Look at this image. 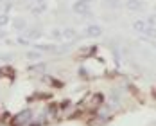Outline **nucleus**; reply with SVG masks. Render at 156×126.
<instances>
[{"label":"nucleus","instance_id":"1","mask_svg":"<svg viewBox=\"0 0 156 126\" xmlns=\"http://www.w3.org/2000/svg\"><path fill=\"white\" fill-rule=\"evenodd\" d=\"M31 115H32L31 110H23V112H20L15 119H13V123H15L16 126L23 124V123H29V121H31Z\"/></svg>","mask_w":156,"mask_h":126},{"label":"nucleus","instance_id":"2","mask_svg":"<svg viewBox=\"0 0 156 126\" xmlns=\"http://www.w3.org/2000/svg\"><path fill=\"white\" fill-rule=\"evenodd\" d=\"M74 11L76 13H81V15H92L90 13V9H88V2H84V0H79V2H76L74 4Z\"/></svg>","mask_w":156,"mask_h":126},{"label":"nucleus","instance_id":"3","mask_svg":"<svg viewBox=\"0 0 156 126\" xmlns=\"http://www.w3.org/2000/svg\"><path fill=\"white\" fill-rule=\"evenodd\" d=\"M127 9H131V11L142 9V0H127Z\"/></svg>","mask_w":156,"mask_h":126},{"label":"nucleus","instance_id":"4","mask_svg":"<svg viewBox=\"0 0 156 126\" xmlns=\"http://www.w3.org/2000/svg\"><path fill=\"white\" fill-rule=\"evenodd\" d=\"M86 36H92V38H95V36H101V27H97V25L88 27V29H86Z\"/></svg>","mask_w":156,"mask_h":126},{"label":"nucleus","instance_id":"5","mask_svg":"<svg viewBox=\"0 0 156 126\" xmlns=\"http://www.w3.org/2000/svg\"><path fill=\"white\" fill-rule=\"evenodd\" d=\"M147 24L151 25V27H154L156 29V15H151L149 18H147Z\"/></svg>","mask_w":156,"mask_h":126},{"label":"nucleus","instance_id":"6","mask_svg":"<svg viewBox=\"0 0 156 126\" xmlns=\"http://www.w3.org/2000/svg\"><path fill=\"white\" fill-rule=\"evenodd\" d=\"M84 2H90V0H84Z\"/></svg>","mask_w":156,"mask_h":126}]
</instances>
